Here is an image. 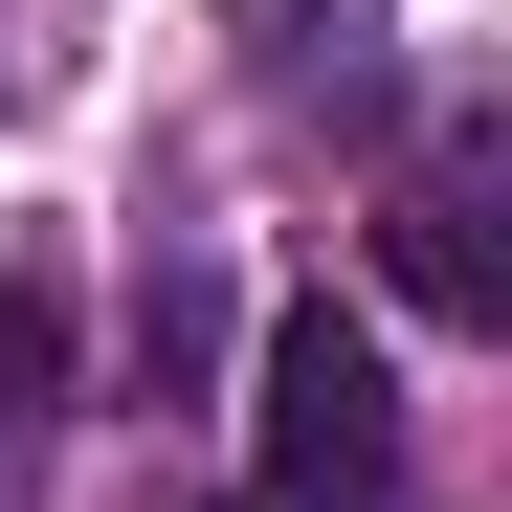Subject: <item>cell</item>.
Here are the masks:
<instances>
[{
	"label": "cell",
	"instance_id": "1",
	"mask_svg": "<svg viewBox=\"0 0 512 512\" xmlns=\"http://www.w3.org/2000/svg\"><path fill=\"white\" fill-rule=\"evenodd\" d=\"M245 446H268L245 512H401V379H379V334H357V312H268Z\"/></svg>",
	"mask_w": 512,
	"mask_h": 512
},
{
	"label": "cell",
	"instance_id": "2",
	"mask_svg": "<svg viewBox=\"0 0 512 512\" xmlns=\"http://www.w3.org/2000/svg\"><path fill=\"white\" fill-rule=\"evenodd\" d=\"M490 201H512V179H490V134H446V156L401 179V223H379V245H401V290L446 312V334H512V245H490Z\"/></svg>",
	"mask_w": 512,
	"mask_h": 512
},
{
	"label": "cell",
	"instance_id": "3",
	"mask_svg": "<svg viewBox=\"0 0 512 512\" xmlns=\"http://www.w3.org/2000/svg\"><path fill=\"white\" fill-rule=\"evenodd\" d=\"M45 379H67V334H45V290H0V446L45 423Z\"/></svg>",
	"mask_w": 512,
	"mask_h": 512
},
{
	"label": "cell",
	"instance_id": "4",
	"mask_svg": "<svg viewBox=\"0 0 512 512\" xmlns=\"http://www.w3.org/2000/svg\"><path fill=\"white\" fill-rule=\"evenodd\" d=\"M134 357H156V379H201V357H223V290H201V268H156V312H134Z\"/></svg>",
	"mask_w": 512,
	"mask_h": 512
}]
</instances>
